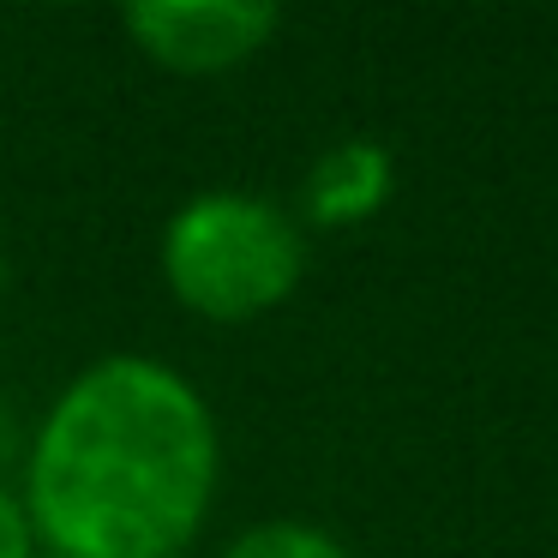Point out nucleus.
<instances>
[{
  "label": "nucleus",
  "instance_id": "obj_2",
  "mask_svg": "<svg viewBox=\"0 0 558 558\" xmlns=\"http://www.w3.org/2000/svg\"><path fill=\"white\" fill-rule=\"evenodd\" d=\"M162 289L210 325L265 318L301 289L306 234L282 205L241 186H205L181 198L157 234Z\"/></svg>",
  "mask_w": 558,
  "mask_h": 558
},
{
  "label": "nucleus",
  "instance_id": "obj_7",
  "mask_svg": "<svg viewBox=\"0 0 558 558\" xmlns=\"http://www.w3.org/2000/svg\"><path fill=\"white\" fill-rule=\"evenodd\" d=\"M25 433H31V426H19V414L0 402V481H7V469L25 457Z\"/></svg>",
  "mask_w": 558,
  "mask_h": 558
},
{
  "label": "nucleus",
  "instance_id": "obj_9",
  "mask_svg": "<svg viewBox=\"0 0 558 558\" xmlns=\"http://www.w3.org/2000/svg\"><path fill=\"white\" fill-rule=\"evenodd\" d=\"M43 558H54V553H43Z\"/></svg>",
  "mask_w": 558,
  "mask_h": 558
},
{
  "label": "nucleus",
  "instance_id": "obj_3",
  "mask_svg": "<svg viewBox=\"0 0 558 558\" xmlns=\"http://www.w3.org/2000/svg\"><path fill=\"white\" fill-rule=\"evenodd\" d=\"M126 37L145 61L181 78H210L258 61L282 31V7L270 0H138L126 7Z\"/></svg>",
  "mask_w": 558,
  "mask_h": 558
},
{
  "label": "nucleus",
  "instance_id": "obj_5",
  "mask_svg": "<svg viewBox=\"0 0 558 558\" xmlns=\"http://www.w3.org/2000/svg\"><path fill=\"white\" fill-rule=\"evenodd\" d=\"M217 558H354V553H349V546H342L330 529H318V522L270 517V522H253V529H241Z\"/></svg>",
  "mask_w": 558,
  "mask_h": 558
},
{
  "label": "nucleus",
  "instance_id": "obj_6",
  "mask_svg": "<svg viewBox=\"0 0 558 558\" xmlns=\"http://www.w3.org/2000/svg\"><path fill=\"white\" fill-rule=\"evenodd\" d=\"M0 558H43L37 522H31V510H25L13 481H0Z\"/></svg>",
  "mask_w": 558,
  "mask_h": 558
},
{
  "label": "nucleus",
  "instance_id": "obj_1",
  "mask_svg": "<svg viewBox=\"0 0 558 558\" xmlns=\"http://www.w3.org/2000/svg\"><path fill=\"white\" fill-rule=\"evenodd\" d=\"M222 426L210 397L157 354L78 366L37 414L19 498L54 558H181L217 510Z\"/></svg>",
  "mask_w": 558,
  "mask_h": 558
},
{
  "label": "nucleus",
  "instance_id": "obj_8",
  "mask_svg": "<svg viewBox=\"0 0 558 558\" xmlns=\"http://www.w3.org/2000/svg\"><path fill=\"white\" fill-rule=\"evenodd\" d=\"M0 294H7V253H0Z\"/></svg>",
  "mask_w": 558,
  "mask_h": 558
},
{
  "label": "nucleus",
  "instance_id": "obj_4",
  "mask_svg": "<svg viewBox=\"0 0 558 558\" xmlns=\"http://www.w3.org/2000/svg\"><path fill=\"white\" fill-rule=\"evenodd\" d=\"M397 193V157L378 138H337L313 157L301 181V210L313 229H361Z\"/></svg>",
  "mask_w": 558,
  "mask_h": 558
}]
</instances>
